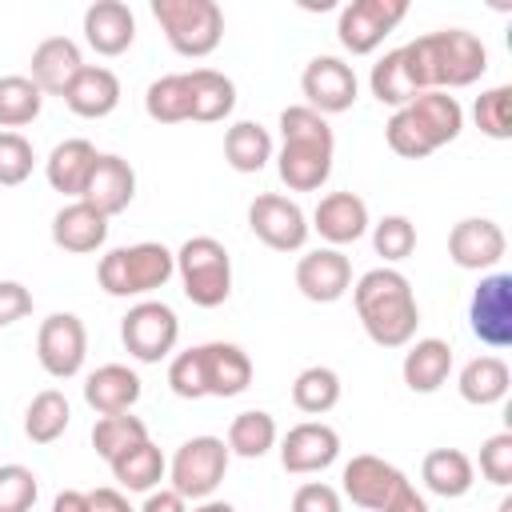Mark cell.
<instances>
[{
    "mask_svg": "<svg viewBox=\"0 0 512 512\" xmlns=\"http://www.w3.org/2000/svg\"><path fill=\"white\" fill-rule=\"evenodd\" d=\"M408 80L416 92H452L468 88L488 72V48L468 28H440L400 44Z\"/></svg>",
    "mask_w": 512,
    "mask_h": 512,
    "instance_id": "cell-1",
    "label": "cell"
},
{
    "mask_svg": "<svg viewBox=\"0 0 512 512\" xmlns=\"http://www.w3.org/2000/svg\"><path fill=\"white\" fill-rule=\"evenodd\" d=\"M336 136L328 128V116L312 112L308 104H292L280 112V152L276 172L288 192H316L332 176Z\"/></svg>",
    "mask_w": 512,
    "mask_h": 512,
    "instance_id": "cell-2",
    "label": "cell"
},
{
    "mask_svg": "<svg viewBox=\"0 0 512 512\" xmlns=\"http://www.w3.org/2000/svg\"><path fill=\"white\" fill-rule=\"evenodd\" d=\"M356 316L376 348H408L420 324V304L412 284L396 268H372L352 284Z\"/></svg>",
    "mask_w": 512,
    "mask_h": 512,
    "instance_id": "cell-3",
    "label": "cell"
},
{
    "mask_svg": "<svg viewBox=\"0 0 512 512\" xmlns=\"http://www.w3.org/2000/svg\"><path fill=\"white\" fill-rule=\"evenodd\" d=\"M252 384V360L240 344L208 340L188 352H176L168 364V388L180 400H204V396H240Z\"/></svg>",
    "mask_w": 512,
    "mask_h": 512,
    "instance_id": "cell-4",
    "label": "cell"
},
{
    "mask_svg": "<svg viewBox=\"0 0 512 512\" xmlns=\"http://www.w3.org/2000/svg\"><path fill=\"white\" fill-rule=\"evenodd\" d=\"M464 128V108L448 92H420L404 108H396L384 124V140L404 160H424L436 148L452 144Z\"/></svg>",
    "mask_w": 512,
    "mask_h": 512,
    "instance_id": "cell-5",
    "label": "cell"
},
{
    "mask_svg": "<svg viewBox=\"0 0 512 512\" xmlns=\"http://www.w3.org/2000/svg\"><path fill=\"white\" fill-rule=\"evenodd\" d=\"M176 276V252L156 244V240H140V244H124L100 256L96 264V280L108 296H148L156 288H164Z\"/></svg>",
    "mask_w": 512,
    "mask_h": 512,
    "instance_id": "cell-6",
    "label": "cell"
},
{
    "mask_svg": "<svg viewBox=\"0 0 512 512\" xmlns=\"http://www.w3.org/2000/svg\"><path fill=\"white\" fill-rule=\"evenodd\" d=\"M152 16L172 52L188 60L212 56L224 40V8L216 0H152Z\"/></svg>",
    "mask_w": 512,
    "mask_h": 512,
    "instance_id": "cell-7",
    "label": "cell"
},
{
    "mask_svg": "<svg viewBox=\"0 0 512 512\" xmlns=\"http://www.w3.org/2000/svg\"><path fill=\"white\" fill-rule=\"evenodd\" d=\"M176 276L196 308H220L232 296V256L216 236H188L176 248Z\"/></svg>",
    "mask_w": 512,
    "mask_h": 512,
    "instance_id": "cell-8",
    "label": "cell"
},
{
    "mask_svg": "<svg viewBox=\"0 0 512 512\" xmlns=\"http://www.w3.org/2000/svg\"><path fill=\"white\" fill-rule=\"evenodd\" d=\"M228 444L220 436H192L176 448L172 464H168V480L172 492H180L184 500H212V492L220 488L224 472H228Z\"/></svg>",
    "mask_w": 512,
    "mask_h": 512,
    "instance_id": "cell-9",
    "label": "cell"
},
{
    "mask_svg": "<svg viewBox=\"0 0 512 512\" xmlns=\"http://www.w3.org/2000/svg\"><path fill=\"white\" fill-rule=\"evenodd\" d=\"M120 340L132 360L160 364L180 340V320L164 300H136L120 320Z\"/></svg>",
    "mask_w": 512,
    "mask_h": 512,
    "instance_id": "cell-10",
    "label": "cell"
},
{
    "mask_svg": "<svg viewBox=\"0 0 512 512\" xmlns=\"http://www.w3.org/2000/svg\"><path fill=\"white\" fill-rule=\"evenodd\" d=\"M408 16V0H352L340 8L336 36L352 56H368L384 44V36Z\"/></svg>",
    "mask_w": 512,
    "mask_h": 512,
    "instance_id": "cell-11",
    "label": "cell"
},
{
    "mask_svg": "<svg viewBox=\"0 0 512 512\" xmlns=\"http://www.w3.org/2000/svg\"><path fill=\"white\" fill-rule=\"evenodd\" d=\"M88 356V328L76 312H52L36 332V360L52 380H72Z\"/></svg>",
    "mask_w": 512,
    "mask_h": 512,
    "instance_id": "cell-12",
    "label": "cell"
},
{
    "mask_svg": "<svg viewBox=\"0 0 512 512\" xmlns=\"http://www.w3.org/2000/svg\"><path fill=\"white\" fill-rule=\"evenodd\" d=\"M248 228L272 252H300L308 244V232H312L304 208L280 192H260L248 204Z\"/></svg>",
    "mask_w": 512,
    "mask_h": 512,
    "instance_id": "cell-13",
    "label": "cell"
},
{
    "mask_svg": "<svg viewBox=\"0 0 512 512\" xmlns=\"http://www.w3.org/2000/svg\"><path fill=\"white\" fill-rule=\"evenodd\" d=\"M300 92H304L312 112L336 116V112H348L356 104L360 80H356L352 64H344L340 56H312L300 72Z\"/></svg>",
    "mask_w": 512,
    "mask_h": 512,
    "instance_id": "cell-14",
    "label": "cell"
},
{
    "mask_svg": "<svg viewBox=\"0 0 512 512\" xmlns=\"http://www.w3.org/2000/svg\"><path fill=\"white\" fill-rule=\"evenodd\" d=\"M468 324L472 336L488 348H508L512 344V276L508 272H488L468 304Z\"/></svg>",
    "mask_w": 512,
    "mask_h": 512,
    "instance_id": "cell-15",
    "label": "cell"
},
{
    "mask_svg": "<svg viewBox=\"0 0 512 512\" xmlns=\"http://www.w3.org/2000/svg\"><path fill=\"white\" fill-rule=\"evenodd\" d=\"M340 456V432L324 420H304V424H292L280 440V464L284 472L292 476H312V472H324L332 468Z\"/></svg>",
    "mask_w": 512,
    "mask_h": 512,
    "instance_id": "cell-16",
    "label": "cell"
},
{
    "mask_svg": "<svg viewBox=\"0 0 512 512\" xmlns=\"http://www.w3.org/2000/svg\"><path fill=\"white\" fill-rule=\"evenodd\" d=\"M404 480H408V476H404L396 464H388V460H380V456H372V452L352 456V460L344 464V472H340L344 496H348L356 508H364V512H384V504L396 496V488H400Z\"/></svg>",
    "mask_w": 512,
    "mask_h": 512,
    "instance_id": "cell-17",
    "label": "cell"
},
{
    "mask_svg": "<svg viewBox=\"0 0 512 512\" xmlns=\"http://www.w3.org/2000/svg\"><path fill=\"white\" fill-rule=\"evenodd\" d=\"M504 252H508V236L488 216H464L448 232V256L456 268L484 272V268H496L504 260Z\"/></svg>",
    "mask_w": 512,
    "mask_h": 512,
    "instance_id": "cell-18",
    "label": "cell"
},
{
    "mask_svg": "<svg viewBox=\"0 0 512 512\" xmlns=\"http://www.w3.org/2000/svg\"><path fill=\"white\" fill-rule=\"evenodd\" d=\"M296 288L312 304H336L352 288V260L340 248H312L296 260Z\"/></svg>",
    "mask_w": 512,
    "mask_h": 512,
    "instance_id": "cell-19",
    "label": "cell"
},
{
    "mask_svg": "<svg viewBox=\"0 0 512 512\" xmlns=\"http://www.w3.org/2000/svg\"><path fill=\"white\" fill-rule=\"evenodd\" d=\"M132 196H136V172H132V164L124 156H116V152H100L96 164H92V172H88V184H84L80 200H88L96 212H104L112 220V216H120L132 204Z\"/></svg>",
    "mask_w": 512,
    "mask_h": 512,
    "instance_id": "cell-20",
    "label": "cell"
},
{
    "mask_svg": "<svg viewBox=\"0 0 512 512\" xmlns=\"http://www.w3.org/2000/svg\"><path fill=\"white\" fill-rule=\"evenodd\" d=\"M84 68L80 44L72 36H48L32 48V64H28V80L44 92V96H60L68 92V84L76 80V72Z\"/></svg>",
    "mask_w": 512,
    "mask_h": 512,
    "instance_id": "cell-21",
    "label": "cell"
},
{
    "mask_svg": "<svg viewBox=\"0 0 512 512\" xmlns=\"http://www.w3.org/2000/svg\"><path fill=\"white\" fill-rule=\"evenodd\" d=\"M368 224H372L368 204L356 192H328L320 196L308 228H316L320 240H328V248H344V244H356L368 232Z\"/></svg>",
    "mask_w": 512,
    "mask_h": 512,
    "instance_id": "cell-22",
    "label": "cell"
},
{
    "mask_svg": "<svg viewBox=\"0 0 512 512\" xmlns=\"http://www.w3.org/2000/svg\"><path fill=\"white\" fill-rule=\"evenodd\" d=\"M84 40L96 56H120L136 40V16L124 0H96L84 8Z\"/></svg>",
    "mask_w": 512,
    "mask_h": 512,
    "instance_id": "cell-23",
    "label": "cell"
},
{
    "mask_svg": "<svg viewBox=\"0 0 512 512\" xmlns=\"http://www.w3.org/2000/svg\"><path fill=\"white\" fill-rule=\"evenodd\" d=\"M108 240V216L96 212L88 200H72L52 216V244L72 256H88L104 248Z\"/></svg>",
    "mask_w": 512,
    "mask_h": 512,
    "instance_id": "cell-24",
    "label": "cell"
},
{
    "mask_svg": "<svg viewBox=\"0 0 512 512\" xmlns=\"http://www.w3.org/2000/svg\"><path fill=\"white\" fill-rule=\"evenodd\" d=\"M64 104H68V112H76L84 120H104L120 104V76L104 64H84L76 72V80L68 84Z\"/></svg>",
    "mask_w": 512,
    "mask_h": 512,
    "instance_id": "cell-25",
    "label": "cell"
},
{
    "mask_svg": "<svg viewBox=\"0 0 512 512\" xmlns=\"http://www.w3.org/2000/svg\"><path fill=\"white\" fill-rule=\"evenodd\" d=\"M144 384L128 364H100L96 372H88L84 380V400L96 416H116V412H132L140 400Z\"/></svg>",
    "mask_w": 512,
    "mask_h": 512,
    "instance_id": "cell-26",
    "label": "cell"
},
{
    "mask_svg": "<svg viewBox=\"0 0 512 512\" xmlns=\"http://www.w3.org/2000/svg\"><path fill=\"white\" fill-rule=\"evenodd\" d=\"M400 376L412 392L428 396V392H440L452 376V344L440 340V336H424V340H412L408 352H404V364H400Z\"/></svg>",
    "mask_w": 512,
    "mask_h": 512,
    "instance_id": "cell-27",
    "label": "cell"
},
{
    "mask_svg": "<svg viewBox=\"0 0 512 512\" xmlns=\"http://www.w3.org/2000/svg\"><path fill=\"white\" fill-rule=\"evenodd\" d=\"M96 156H100L96 144L84 140V136L60 140V144L48 152V160H44V176H48V184H52L56 192L80 200V192H84V184H88V172H92Z\"/></svg>",
    "mask_w": 512,
    "mask_h": 512,
    "instance_id": "cell-28",
    "label": "cell"
},
{
    "mask_svg": "<svg viewBox=\"0 0 512 512\" xmlns=\"http://www.w3.org/2000/svg\"><path fill=\"white\" fill-rule=\"evenodd\" d=\"M420 480L432 496H444V500H460L472 492L476 484V468L468 460V452L460 448H432L420 464Z\"/></svg>",
    "mask_w": 512,
    "mask_h": 512,
    "instance_id": "cell-29",
    "label": "cell"
},
{
    "mask_svg": "<svg viewBox=\"0 0 512 512\" xmlns=\"http://www.w3.org/2000/svg\"><path fill=\"white\" fill-rule=\"evenodd\" d=\"M460 396L476 408H488V404H500L512 388V372L500 356H472L464 368H460V380H456Z\"/></svg>",
    "mask_w": 512,
    "mask_h": 512,
    "instance_id": "cell-30",
    "label": "cell"
},
{
    "mask_svg": "<svg viewBox=\"0 0 512 512\" xmlns=\"http://www.w3.org/2000/svg\"><path fill=\"white\" fill-rule=\"evenodd\" d=\"M108 468H112V480H116L124 492H152V488H160V480L168 476V460H164V452H160L152 440L132 444V448L120 452Z\"/></svg>",
    "mask_w": 512,
    "mask_h": 512,
    "instance_id": "cell-31",
    "label": "cell"
},
{
    "mask_svg": "<svg viewBox=\"0 0 512 512\" xmlns=\"http://www.w3.org/2000/svg\"><path fill=\"white\" fill-rule=\"evenodd\" d=\"M188 88H192V120L200 124H216L236 108V84L216 68H192Z\"/></svg>",
    "mask_w": 512,
    "mask_h": 512,
    "instance_id": "cell-32",
    "label": "cell"
},
{
    "mask_svg": "<svg viewBox=\"0 0 512 512\" xmlns=\"http://www.w3.org/2000/svg\"><path fill=\"white\" fill-rule=\"evenodd\" d=\"M280 440V428L272 420V412L264 408H248V412H236L232 424H228V452L232 456H244V460H260L264 452H272Z\"/></svg>",
    "mask_w": 512,
    "mask_h": 512,
    "instance_id": "cell-33",
    "label": "cell"
},
{
    "mask_svg": "<svg viewBox=\"0 0 512 512\" xmlns=\"http://www.w3.org/2000/svg\"><path fill=\"white\" fill-rule=\"evenodd\" d=\"M68 420H72L68 396H64L60 388H44V392H36L32 404L24 408V436H28L32 444H56V440L64 436Z\"/></svg>",
    "mask_w": 512,
    "mask_h": 512,
    "instance_id": "cell-34",
    "label": "cell"
},
{
    "mask_svg": "<svg viewBox=\"0 0 512 512\" xmlns=\"http://www.w3.org/2000/svg\"><path fill=\"white\" fill-rule=\"evenodd\" d=\"M224 160L236 172H260L272 160V136H268V128L256 124V120H236L224 132Z\"/></svg>",
    "mask_w": 512,
    "mask_h": 512,
    "instance_id": "cell-35",
    "label": "cell"
},
{
    "mask_svg": "<svg viewBox=\"0 0 512 512\" xmlns=\"http://www.w3.org/2000/svg\"><path fill=\"white\" fill-rule=\"evenodd\" d=\"M144 112L156 124H184L192 120V88H188V72H172L148 84L144 92Z\"/></svg>",
    "mask_w": 512,
    "mask_h": 512,
    "instance_id": "cell-36",
    "label": "cell"
},
{
    "mask_svg": "<svg viewBox=\"0 0 512 512\" xmlns=\"http://www.w3.org/2000/svg\"><path fill=\"white\" fill-rule=\"evenodd\" d=\"M292 404L304 416H324L340 404V376L328 364H308L304 372H296L292 380Z\"/></svg>",
    "mask_w": 512,
    "mask_h": 512,
    "instance_id": "cell-37",
    "label": "cell"
},
{
    "mask_svg": "<svg viewBox=\"0 0 512 512\" xmlns=\"http://www.w3.org/2000/svg\"><path fill=\"white\" fill-rule=\"evenodd\" d=\"M44 108V92L28 80V76H0V128L16 132L24 124H32Z\"/></svg>",
    "mask_w": 512,
    "mask_h": 512,
    "instance_id": "cell-38",
    "label": "cell"
},
{
    "mask_svg": "<svg viewBox=\"0 0 512 512\" xmlns=\"http://www.w3.org/2000/svg\"><path fill=\"white\" fill-rule=\"evenodd\" d=\"M140 440H148V424H144L140 416H132V412L100 416V420L92 424V448H96V456H100L104 464H112L120 452H128V448L140 444Z\"/></svg>",
    "mask_w": 512,
    "mask_h": 512,
    "instance_id": "cell-39",
    "label": "cell"
},
{
    "mask_svg": "<svg viewBox=\"0 0 512 512\" xmlns=\"http://www.w3.org/2000/svg\"><path fill=\"white\" fill-rule=\"evenodd\" d=\"M368 88H372V96H376L380 104H388L392 112L420 96V92L412 88V80H408V68H404L400 48L384 52V56L372 64V72H368Z\"/></svg>",
    "mask_w": 512,
    "mask_h": 512,
    "instance_id": "cell-40",
    "label": "cell"
},
{
    "mask_svg": "<svg viewBox=\"0 0 512 512\" xmlns=\"http://www.w3.org/2000/svg\"><path fill=\"white\" fill-rule=\"evenodd\" d=\"M372 248H376V256H384V268L408 260L416 252V224L408 216H400V212L376 220L372 224Z\"/></svg>",
    "mask_w": 512,
    "mask_h": 512,
    "instance_id": "cell-41",
    "label": "cell"
},
{
    "mask_svg": "<svg viewBox=\"0 0 512 512\" xmlns=\"http://www.w3.org/2000/svg\"><path fill=\"white\" fill-rule=\"evenodd\" d=\"M472 116H476V128L488 140H508L512 136V88L508 84H496V88L480 92Z\"/></svg>",
    "mask_w": 512,
    "mask_h": 512,
    "instance_id": "cell-42",
    "label": "cell"
},
{
    "mask_svg": "<svg viewBox=\"0 0 512 512\" xmlns=\"http://www.w3.org/2000/svg\"><path fill=\"white\" fill-rule=\"evenodd\" d=\"M40 480L24 464H0V512H32Z\"/></svg>",
    "mask_w": 512,
    "mask_h": 512,
    "instance_id": "cell-43",
    "label": "cell"
},
{
    "mask_svg": "<svg viewBox=\"0 0 512 512\" xmlns=\"http://www.w3.org/2000/svg\"><path fill=\"white\" fill-rule=\"evenodd\" d=\"M32 164H36V152H32V140L20 136V132H4L0 128V188H16L32 176Z\"/></svg>",
    "mask_w": 512,
    "mask_h": 512,
    "instance_id": "cell-44",
    "label": "cell"
},
{
    "mask_svg": "<svg viewBox=\"0 0 512 512\" xmlns=\"http://www.w3.org/2000/svg\"><path fill=\"white\" fill-rule=\"evenodd\" d=\"M480 472L496 488L512 484V432H496V436H488L480 444Z\"/></svg>",
    "mask_w": 512,
    "mask_h": 512,
    "instance_id": "cell-45",
    "label": "cell"
},
{
    "mask_svg": "<svg viewBox=\"0 0 512 512\" xmlns=\"http://www.w3.org/2000/svg\"><path fill=\"white\" fill-rule=\"evenodd\" d=\"M292 512H344L340 508V492L324 480H308L292 492Z\"/></svg>",
    "mask_w": 512,
    "mask_h": 512,
    "instance_id": "cell-46",
    "label": "cell"
},
{
    "mask_svg": "<svg viewBox=\"0 0 512 512\" xmlns=\"http://www.w3.org/2000/svg\"><path fill=\"white\" fill-rule=\"evenodd\" d=\"M32 312V292L20 280H0V328H12Z\"/></svg>",
    "mask_w": 512,
    "mask_h": 512,
    "instance_id": "cell-47",
    "label": "cell"
},
{
    "mask_svg": "<svg viewBox=\"0 0 512 512\" xmlns=\"http://www.w3.org/2000/svg\"><path fill=\"white\" fill-rule=\"evenodd\" d=\"M140 512H188V500L172 488H152L140 504Z\"/></svg>",
    "mask_w": 512,
    "mask_h": 512,
    "instance_id": "cell-48",
    "label": "cell"
},
{
    "mask_svg": "<svg viewBox=\"0 0 512 512\" xmlns=\"http://www.w3.org/2000/svg\"><path fill=\"white\" fill-rule=\"evenodd\" d=\"M88 512H132V504L120 488H92L88 492Z\"/></svg>",
    "mask_w": 512,
    "mask_h": 512,
    "instance_id": "cell-49",
    "label": "cell"
},
{
    "mask_svg": "<svg viewBox=\"0 0 512 512\" xmlns=\"http://www.w3.org/2000/svg\"><path fill=\"white\" fill-rule=\"evenodd\" d=\"M384 512H432V508H428V500H424V496L404 480V484L396 488V496L384 504Z\"/></svg>",
    "mask_w": 512,
    "mask_h": 512,
    "instance_id": "cell-50",
    "label": "cell"
},
{
    "mask_svg": "<svg viewBox=\"0 0 512 512\" xmlns=\"http://www.w3.org/2000/svg\"><path fill=\"white\" fill-rule=\"evenodd\" d=\"M52 512H88V492L64 488V492L52 500Z\"/></svg>",
    "mask_w": 512,
    "mask_h": 512,
    "instance_id": "cell-51",
    "label": "cell"
},
{
    "mask_svg": "<svg viewBox=\"0 0 512 512\" xmlns=\"http://www.w3.org/2000/svg\"><path fill=\"white\" fill-rule=\"evenodd\" d=\"M192 512H236V508H232L228 500H200Z\"/></svg>",
    "mask_w": 512,
    "mask_h": 512,
    "instance_id": "cell-52",
    "label": "cell"
},
{
    "mask_svg": "<svg viewBox=\"0 0 512 512\" xmlns=\"http://www.w3.org/2000/svg\"><path fill=\"white\" fill-rule=\"evenodd\" d=\"M496 512H512V496H504V500H500V508H496Z\"/></svg>",
    "mask_w": 512,
    "mask_h": 512,
    "instance_id": "cell-53",
    "label": "cell"
}]
</instances>
